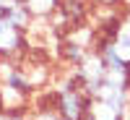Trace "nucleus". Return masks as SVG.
Segmentation results:
<instances>
[{"label":"nucleus","mask_w":130,"mask_h":120,"mask_svg":"<svg viewBox=\"0 0 130 120\" xmlns=\"http://www.w3.org/2000/svg\"><path fill=\"white\" fill-rule=\"evenodd\" d=\"M50 102L55 104V110L65 117V120H83L89 112V94H86L83 84L78 81V76L73 73V78L62 81L55 94L50 97Z\"/></svg>","instance_id":"obj_1"},{"label":"nucleus","mask_w":130,"mask_h":120,"mask_svg":"<svg viewBox=\"0 0 130 120\" xmlns=\"http://www.w3.org/2000/svg\"><path fill=\"white\" fill-rule=\"evenodd\" d=\"M26 31L16 29L0 16V60H18L26 55Z\"/></svg>","instance_id":"obj_2"},{"label":"nucleus","mask_w":130,"mask_h":120,"mask_svg":"<svg viewBox=\"0 0 130 120\" xmlns=\"http://www.w3.org/2000/svg\"><path fill=\"white\" fill-rule=\"evenodd\" d=\"M86 117H89V120H125V112L120 110V107L109 104L107 99H96V97H91Z\"/></svg>","instance_id":"obj_3"},{"label":"nucleus","mask_w":130,"mask_h":120,"mask_svg":"<svg viewBox=\"0 0 130 120\" xmlns=\"http://www.w3.org/2000/svg\"><path fill=\"white\" fill-rule=\"evenodd\" d=\"M24 5H26L29 16L34 21H50L52 16L57 13L60 0H24Z\"/></svg>","instance_id":"obj_4"},{"label":"nucleus","mask_w":130,"mask_h":120,"mask_svg":"<svg viewBox=\"0 0 130 120\" xmlns=\"http://www.w3.org/2000/svg\"><path fill=\"white\" fill-rule=\"evenodd\" d=\"M29 120H65V117L55 110V104L47 99L39 107H29Z\"/></svg>","instance_id":"obj_5"},{"label":"nucleus","mask_w":130,"mask_h":120,"mask_svg":"<svg viewBox=\"0 0 130 120\" xmlns=\"http://www.w3.org/2000/svg\"><path fill=\"white\" fill-rule=\"evenodd\" d=\"M3 3H5V0H0V5H3Z\"/></svg>","instance_id":"obj_6"},{"label":"nucleus","mask_w":130,"mask_h":120,"mask_svg":"<svg viewBox=\"0 0 130 120\" xmlns=\"http://www.w3.org/2000/svg\"><path fill=\"white\" fill-rule=\"evenodd\" d=\"M83 120H89V117H83Z\"/></svg>","instance_id":"obj_7"}]
</instances>
